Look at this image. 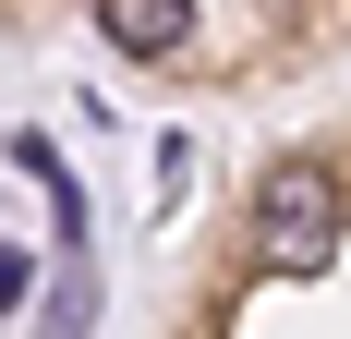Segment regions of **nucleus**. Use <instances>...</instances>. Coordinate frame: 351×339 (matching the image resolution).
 <instances>
[{
  "instance_id": "f257e3e1",
  "label": "nucleus",
  "mask_w": 351,
  "mask_h": 339,
  "mask_svg": "<svg viewBox=\"0 0 351 339\" xmlns=\"http://www.w3.org/2000/svg\"><path fill=\"white\" fill-rule=\"evenodd\" d=\"M327 242H339V182L315 158H279L267 194H254V255L279 279H303V267H327Z\"/></svg>"
},
{
  "instance_id": "f03ea898",
  "label": "nucleus",
  "mask_w": 351,
  "mask_h": 339,
  "mask_svg": "<svg viewBox=\"0 0 351 339\" xmlns=\"http://www.w3.org/2000/svg\"><path fill=\"white\" fill-rule=\"evenodd\" d=\"M97 36L121 61H170L182 36H194V0H97Z\"/></svg>"
},
{
  "instance_id": "7ed1b4c3",
  "label": "nucleus",
  "mask_w": 351,
  "mask_h": 339,
  "mask_svg": "<svg viewBox=\"0 0 351 339\" xmlns=\"http://www.w3.org/2000/svg\"><path fill=\"white\" fill-rule=\"evenodd\" d=\"M0 303H25V255H0Z\"/></svg>"
}]
</instances>
